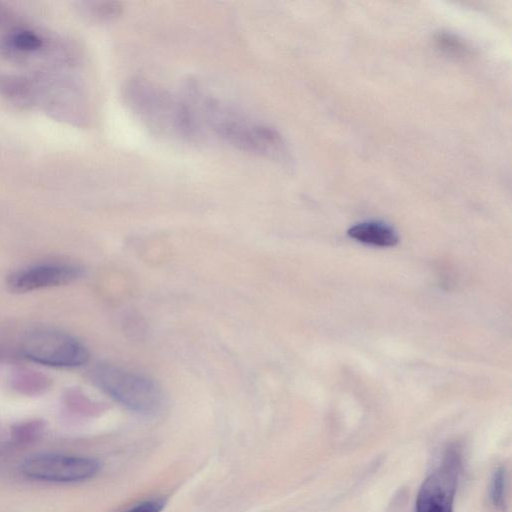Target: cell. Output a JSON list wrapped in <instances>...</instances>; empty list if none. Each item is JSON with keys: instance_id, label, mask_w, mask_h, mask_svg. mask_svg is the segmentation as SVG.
<instances>
[{"instance_id": "13", "label": "cell", "mask_w": 512, "mask_h": 512, "mask_svg": "<svg viewBox=\"0 0 512 512\" xmlns=\"http://www.w3.org/2000/svg\"><path fill=\"white\" fill-rule=\"evenodd\" d=\"M166 506V500L153 498L141 501L123 512H162Z\"/></svg>"}, {"instance_id": "10", "label": "cell", "mask_w": 512, "mask_h": 512, "mask_svg": "<svg viewBox=\"0 0 512 512\" xmlns=\"http://www.w3.org/2000/svg\"><path fill=\"white\" fill-rule=\"evenodd\" d=\"M86 14L98 21H109L117 18L123 10L122 3L117 1L89 2L84 7Z\"/></svg>"}, {"instance_id": "2", "label": "cell", "mask_w": 512, "mask_h": 512, "mask_svg": "<svg viewBox=\"0 0 512 512\" xmlns=\"http://www.w3.org/2000/svg\"><path fill=\"white\" fill-rule=\"evenodd\" d=\"M130 110L157 133L177 139L199 136L200 123L189 103L143 78H132L123 89Z\"/></svg>"}, {"instance_id": "3", "label": "cell", "mask_w": 512, "mask_h": 512, "mask_svg": "<svg viewBox=\"0 0 512 512\" xmlns=\"http://www.w3.org/2000/svg\"><path fill=\"white\" fill-rule=\"evenodd\" d=\"M92 378L102 391L131 411L154 415L163 407L161 388L143 375L110 364H99L93 369Z\"/></svg>"}, {"instance_id": "11", "label": "cell", "mask_w": 512, "mask_h": 512, "mask_svg": "<svg viewBox=\"0 0 512 512\" xmlns=\"http://www.w3.org/2000/svg\"><path fill=\"white\" fill-rule=\"evenodd\" d=\"M9 46L20 52H34L43 46V40L33 31L18 30L8 39Z\"/></svg>"}, {"instance_id": "7", "label": "cell", "mask_w": 512, "mask_h": 512, "mask_svg": "<svg viewBox=\"0 0 512 512\" xmlns=\"http://www.w3.org/2000/svg\"><path fill=\"white\" fill-rule=\"evenodd\" d=\"M82 274L80 267L64 263H43L12 273L7 286L14 293H27L39 289L69 284Z\"/></svg>"}, {"instance_id": "8", "label": "cell", "mask_w": 512, "mask_h": 512, "mask_svg": "<svg viewBox=\"0 0 512 512\" xmlns=\"http://www.w3.org/2000/svg\"><path fill=\"white\" fill-rule=\"evenodd\" d=\"M347 234L358 242L379 247H392L399 240L391 226L375 221L357 223L348 229Z\"/></svg>"}, {"instance_id": "6", "label": "cell", "mask_w": 512, "mask_h": 512, "mask_svg": "<svg viewBox=\"0 0 512 512\" xmlns=\"http://www.w3.org/2000/svg\"><path fill=\"white\" fill-rule=\"evenodd\" d=\"M21 468L31 479L72 483L93 478L99 472L100 463L89 457L41 453L28 457Z\"/></svg>"}, {"instance_id": "9", "label": "cell", "mask_w": 512, "mask_h": 512, "mask_svg": "<svg viewBox=\"0 0 512 512\" xmlns=\"http://www.w3.org/2000/svg\"><path fill=\"white\" fill-rule=\"evenodd\" d=\"M434 42L440 51L453 57H464L470 52L467 44L451 32H437L434 36Z\"/></svg>"}, {"instance_id": "4", "label": "cell", "mask_w": 512, "mask_h": 512, "mask_svg": "<svg viewBox=\"0 0 512 512\" xmlns=\"http://www.w3.org/2000/svg\"><path fill=\"white\" fill-rule=\"evenodd\" d=\"M461 471V449L458 445L450 446L423 481L416 497L415 512H454Z\"/></svg>"}, {"instance_id": "12", "label": "cell", "mask_w": 512, "mask_h": 512, "mask_svg": "<svg viewBox=\"0 0 512 512\" xmlns=\"http://www.w3.org/2000/svg\"><path fill=\"white\" fill-rule=\"evenodd\" d=\"M505 487L506 472L503 467H499L493 473L489 486L490 501L497 508H502L504 506Z\"/></svg>"}, {"instance_id": "1", "label": "cell", "mask_w": 512, "mask_h": 512, "mask_svg": "<svg viewBox=\"0 0 512 512\" xmlns=\"http://www.w3.org/2000/svg\"><path fill=\"white\" fill-rule=\"evenodd\" d=\"M193 98L199 106L198 113L201 119H204L218 137L230 145L274 161L289 160L286 142L274 128L248 118L210 95L196 92Z\"/></svg>"}, {"instance_id": "5", "label": "cell", "mask_w": 512, "mask_h": 512, "mask_svg": "<svg viewBox=\"0 0 512 512\" xmlns=\"http://www.w3.org/2000/svg\"><path fill=\"white\" fill-rule=\"evenodd\" d=\"M21 349L30 361L54 367H78L89 360V352L79 340L58 331L32 333Z\"/></svg>"}]
</instances>
